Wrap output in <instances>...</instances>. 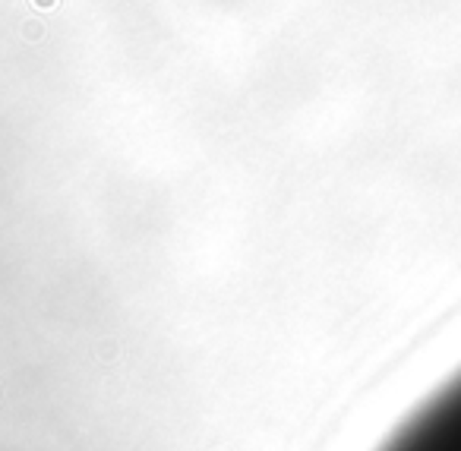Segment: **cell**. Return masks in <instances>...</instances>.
<instances>
[{"label":"cell","instance_id":"6da1fadb","mask_svg":"<svg viewBox=\"0 0 461 451\" xmlns=\"http://www.w3.org/2000/svg\"><path fill=\"white\" fill-rule=\"evenodd\" d=\"M376 451H461V369L414 407Z\"/></svg>","mask_w":461,"mask_h":451},{"label":"cell","instance_id":"7a4b0ae2","mask_svg":"<svg viewBox=\"0 0 461 451\" xmlns=\"http://www.w3.org/2000/svg\"><path fill=\"white\" fill-rule=\"evenodd\" d=\"M32 6H38V10H51V6H57V0H32Z\"/></svg>","mask_w":461,"mask_h":451}]
</instances>
